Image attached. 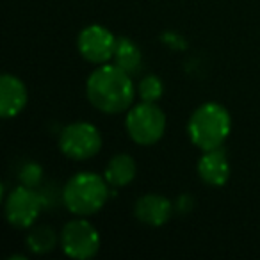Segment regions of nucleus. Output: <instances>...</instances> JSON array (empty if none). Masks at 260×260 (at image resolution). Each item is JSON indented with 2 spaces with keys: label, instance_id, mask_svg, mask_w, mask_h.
Segmentation results:
<instances>
[{
  "label": "nucleus",
  "instance_id": "f257e3e1",
  "mask_svg": "<svg viewBox=\"0 0 260 260\" xmlns=\"http://www.w3.org/2000/svg\"><path fill=\"white\" fill-rule=\"evenodd\" d=\"M138 94L132 75L119 66L100 64L86 82V96L94 109L105 114H119L134 105Z\"/></svg>",
  "mask_w": 260,
  "mask_h": 260
},
{
  "label": "nucleus",
  "instance_id": "f03ea898",
  "mask_svg": "<svg viewBox=\"0 0 260 260\" xmlns=\"http://www.w3.org/2000/svg\"><path fill=\"white\" fill-rule=\"evenodd\" d=\"M232 130V118L226 107L217 102L200 105L187 121V136L202 152L224 145Z\"/></svg>",
  "mask_w": 260,
  "mask_h": 260
},
{
  "label": "nucleus",
  "instance_id": "7ed1b4c3",
  "mask_svg": "<svg viewBox=\"0 0 260 260\" xmlns=\"http://www.w3.org/2000/svg\"><path fill=\"white\" fill-rule=\"evenodd\" d=\"M109 187L107 180L98 173L80 171L66 182L61 200L73 216L87 217L104 209L109 198Z\"/></svg>",
  "mask_w": 260,
  "mask_h": 260
},
{
  "label": "nucleus",
  "instance_id": "20e7f679",
  "mask_svg": "<svg viewBox=\"0 0 260 260\" xmlns=\"http://www.w3.org/2000/svg\"><path fill=\"white\" fill-rule=\"evenodd\" d=\"M125 128L136 145L152 146L159 143L166 132V116L157 104L141 102L126 111Z\"/></svg>",
  "mask_w": 260,
  "mask_h": 260
},
{
  "label": "nucleus",
  "instance_id": "39448f33",
  "mask_svg": "<svg viewBox=\"0 0 260 260\" xmlns=\"http://www.w3.org/2000/svg\"><path fill=\"white\" fill-rule=\"evenodd\" d=\"M59 150L70 160H89L102 150L100 130L87 121H75L59 134Z\"/></svg>",
  "mask_w": 260,
  "mask_h": 260
},
{
  "label": "nucleus",
  "instance_id": "423d86ee",
  "mask_svg": "<svg viewBox=\"0 0 260 260\" xmlns=\"http://www.w3.org/2000/svg\"><path fill=\"white\" fill-rule=\"evenodd\" d=\"M47 207L45 194L38 189L18 185L8 194L4 203V214L8 223L18 230H29Z\"/></svg>",
  "mask_w": 260,
  "mask_h": 260
},
{
  "label": "nucleus",
  "instance_id": "0eeeda50",
  "mask_svg": "<svg viewBox=\"0 0 260 260\" xmlns=\"http://www.w3.org/2000/svg\"><path fill=\"white\" fill-rule=\"evenodd\" d=\"M61 248L70 258L89 260L100 249V234L84 217L72 219L61 230Z\"/></svg>",
  "mask_w": 260,
  "mask_h": 260
},
{
  "label": "nucleus",
  "instance_id": "6e6552de",
  "mask_svg": "<svg viewBox=\"0 0 260 260\" xmlns=\"http://www.w3.org/2000/svg\"><path fill=\"white\" fill-rule=\"evenodd\" d=\"M118 45V38L104 25H89L80 30L77 38V48L80 55L91 64H107L112 61Z\"/></svg>",
  "mask_w": 260,
  "mask_h": 260
},
{
  "label": "nucleus",
  "instance_id": "1a4fd4ad",
  "mask_svg": "<svg viewBox=\"0 0 260 260\" xmlns=\"http://www.w3.org/2000/svg\"><path fill=\"white\" fill-rule=\"evenodd\" d=\"M196 170L203 184L210 187H221L226 184L230 178V162H228V155L223 146L203 152Z\"/></svg>",
  "mask_w": 260,
  "mask_h": 260
},
{
  "label": "nucleus",
  "instance_id": "9d476101",
  "mask_svg": "<svg viewBox=\"0 0 260 260\" xmlns=\"http://www.w3.org/2000/svg\"><path fill=\"white\" fill-rule=\"evenodd\" d=\"M27 87L22 79L4 73L0 79V114L4 119L16 118L27 105Z\"/></svg>",
  "mask_w": 260,
  "mask_h": 260
},
{
  "label": "nucleus",
  "instance_id": "9b49d317",
  "mask_svg": "<svg viewBox=\"0 0 260 260\" xmlns=\"http://www.w3.org/2000/svg\"><path fill=\"white\" fill-rule=\"evenodd\" d=\"M175 207L166 196L145 194L138 198L134 205V216L139 223L148 226H162L171 219Z\"/></svg>",
  "mask_w": 260,
  "mask_h": 260
},
{
  "label": "nucleus",
  "instance_id": "f8f14e48",
  "mask_svg": "<svg viewBox=\"0 0 260 260\" xmlns=\"http://www.w3.org/2000/svg\"><path fill=\"white\" fill-rule=\"evenodd\" d=\"M138 173V166L136 160L128 155V153H118V155L111 157L104 171V178L107 184L114 189L125 187L136 178Z\"/></svg>",
  "mask_w": 260,
  "mask_h": 260
},
{
  "label": "nucleus",
  "instance_id": "ddd939ff",
  "mask_svg": "<svg viewBox=\"0 0 260 260\" xmlns=\"http://www.w3.org/2000/svg\"><path fill=\"white\" fill-rule=\"evenodd\" d=\"M116 66L125 70L130 75L141 72L143 68V54L139 47L128 38H118V45H116L114 57H112Z\"/></svg>",
  "mask_w": 260,
  "mask_h": 260
},
{
  "label": "nucleus",
  "instance_id": "4468645a",
  "mask_svg": "<svg viewBox=\"0 0 260 260\" xmlns=\"http://www.w3.org/2000/svg\"><path fill=\"white\" fill-rule=\"evenodd\" d=\"M25 244L36 255H45L55 249V246L61 244V235L48 224H40V226H30L29 234L25 237Z\"/></svg>",
  "mask_w": 260,
  "mask_h": 260
},
{
  "label": "nucleus",
  "instance_id": "2eb2a0df",
  "mask_svg": "<svg viewBox=\"0 0 260 260\" xmlns=\"http://www.w3.org/2000/svg\"><path fill=\"white\" fill-rule=\"evenodd\" d=\"M138 96L141 102H150V104H157V102L162 98L164 93V84L162 80L159 79L157 75L150 73V75L143 77L138 84Z\"/></svg>",
  "mask_w": 260,
  "mask_h": 260
},
{
  "label": "nucleus",
  "instance_id": "dca6fc26",
  "mask_svg": "<svg viewBox=\"0 0 260 260\" xmlns=\"http://www.w3.org/2000/svg\"><path fill=\"white\" fill-rule=\"evenodd\" d=\"M18 178L22 182V185L38 189L41 185V182H43V170L36 162H25L22 166V170H20Z\"/></svg>",
  "mask_w": 260,
  "mask_h": 260
},
{
  "label": "nucleus",
  "instance_id": "f3484780",
  "mask_svg": "<svg viewBox=\"0 0 260 260\" xmlns=\"http://www.w3.org/2000/svg\"><path fill=\"white\" fill-rule=\"evenodd\" d=\"M192 203H194V200H192L191 196L182 194V196H178V198H177V202L173 203V207H175V210H177V212L187 214L189 210L192 209Z\"/></svg>",
  "mask_w": 260,
  "mask_h": 260
}]
</instances>
